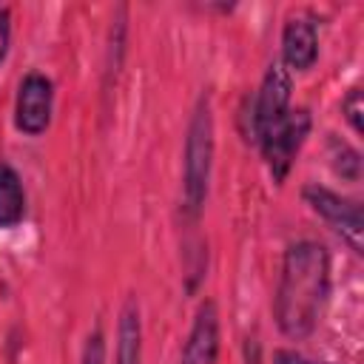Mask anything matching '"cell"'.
Listing matches in <instances>:
<instances>
[{
	"instance_id": "6da1fadb",
	"label": "cell",
	"mask_w": 364,
	"mask_h": 364,
	"mask_svg": "<svg viewBox=\"0 0 364 364\" xmlns=\"http://www.w3.org/2000/svg\"><path fill=\"white\" fill-rule=\"evenodd\" d=\"M330 293V259L318 242L290 245L276 290V321L284 336L304 338L318 324Z\"/></svg>"
},
{
	"instance_id": "7a4b0ae2",
	"label": "cell",
	"mask_w": 364,
	"mask_h": 364,
	"mask_svg": "<svg viewBox=\"0 0 364 364\" xmlns=\"http://www.w3.org/2000/svg\"><path fill=\"white\" fill-rule=\"evenodd\" d=\"M210 156H213V119L208 100H199L185 139V176H182V196L188 216H199L205 196H208V179H210Z\"/></svg>"
},
{
	"instance_id": "3957f363",
	"label": "cell",
	"mask_w": 364,
	"mask_h": 364,
	"mask_svg": "<svg viewBox=\"0 0 364 364\" xmlns=\"http://www.w3.org/2000/svg\"><path fill=\"white\" fill-rule=\"evenodd\" d=\"M310 131V114L304 108H296L290 114H284L276 128L262 139V151H264V159H267V168H270V176L273 182H282L304 142Z\"/></svg>"
},
{
	"instance_id": "277c9868",
	"label": "cell",
	"mask_w": 364,
	"mask_h": 364,
	"mask_svg": "<svg viewBox=\"0 0 364 364\" xmlns=\"http://www.w3.org/2000/svg\"><path fill=\"white\" fill-rule=\"evenodd\" d=\"M304 199L333 230H338L353 245V250H361L364 219H361V208L353 199H344V196H338L327 188H318V185H307Z\"/></svg>"
},
{
	"instance_id": "5b68a950",
	"label": "cell",
	"mask_w": 364,
	"mask_h": 364,
	"mask_svg": "<svg viewBox=\"0 0 364 364\" xmlns=\"http://www.w3.org/2000/svg\"><path fill=\"white\" fill-rule=\"evenodd\" d=\"M51 102H54V88L51 80L43 74H28L20 82L17 91V105H14V122L23 134H43L51 122Z\"/></svg>"
},
{
	"instance_id": "8992f818",
	"label": "cell",
	"mask_w": 364,
	"mask_h": 364,
	"mask_svg": "<svg viewBox=\"0 0 364 364\" xmlns=\"http://www.w3.org/2000/svg\"><path fill=\"white\" fill-rule=\"evenodd\" d=\"M287 102H290V74H287L284 63H273L264 74V82H262V91L256 100V111H253V134L259 142L287 114Z\"/></svg>"
},
{
	"instance_id": "52a82bcc",
	"label": "cell",
	"mask_w": 364,
	"mask_h": 364,
	"mask_svg": "<svg viewBox=\"0 0 364 364\" xmlns=\"http://www.w3.org/2000/svg\"><path fill=\"white\" fill-rule=\"evenodd\" d=\"M219 353V313L213 301H205L193 318L182 364H213Z\"/></svg>"
},
{
	"instance_id": "ba28073f",
	"label": "cell",
	"mask_w": 364,
	"mask_h": 364,
	"mask_svg": "<svg viewBox=\"0 0 364 364\" xmlns=\"http://www.w3.org/2000/svg\"><path fill=\"white\" fill-rule=\"evenodd\" d=\"M282 54H284V63L290 68L307 71L316 63V54H318V40H316L313 23H307L301 17L287 20L284 34H282Z\"/></svg>"
},
{
	"instance_id": "9c48e42d",
	"label": "cell",
	"mask_w": 364,
	"mask_h": 364,
	"mask_svg": "<svg viewBox=\"0 0 364 364\" xmlns=\"http://www.w3.org/2000/svg\"><path fill=\"white\" fill-rule=\"evenodd\" d=\"M139 353H142L139 304L128 299L119 313V327H117V364H139Z\"/></svg>"
},
{
	"instance_id": "30bf717a",
	"label": "cell",
	"mask_w": 364,
	"mask_h": 364,
	"mask_svg": "<svg viewBox=\"0 0 364 364\" xmlns=\"http://www.w3.org/2000/svg\"><path fill=\"white\" fill-rule=\"evenodd\" d=\"M26 213V193L14 168L0 162V228H11Z\"/></svg>"
},
{
	"instance_id": "8fae6325",
	"label": "cell",
	"mask_w": 364,
	"mask_h": 364,
	"mask_svg": "<svg viewBox=\"0 0 364 364\" xmlns=\"http://www.w3.org/2000/svg\"><path fill=\"white\" fill-rule=\"evenodd\" d=\"M82 364H105V341H102V333H100V330H94V333L85 338Z\"/></svg>"
},
{
	"instance_id": "7c38bea8",
	"label": "cell",
	"mask_w": 364,
	"mask_h": 364,
	"mask_svg": "<svg viewBox=\"0 0 364 364\" xmlns=\"http://www.w3.org/2000/svg\"><path fill=\"white\" fill-rule=\"evenodd\" d=\"M344 114H347L350 125H353L355 131H361V91H358V88H353V91L347 94V100H344Z\"/></svg>"
},
{
	"instance_id": "4fadbf2b",
	"label": "cell",
	"mask_w": 364,
	"mask_h": 364,
	"mask_svg": "<svg viewBox=\"0 0 364 364\" xmlns=\"http://www.w3.org/2000/svg\"><path fill=\"white\" fill-rule=\"evenodd\" d=\"M9 43H11V14L9 9H0V63L9 54Z\"/></svg>"
},
{
	"instance_id": "5bb4252c",
	"label": "cell",
	"mask_w": 364,
	"mask_h": 364,
	"mask_svg": "<svg viewBox=\"0 0 364 364\" xmlns=\"http://www.w3.org/2000/svg\"><path fill=\"white\" fill-rule=\"evenodd\" d=\"M279 364H313L301 355H293V353H279Z\"/></svg>"
}]
</instances>
